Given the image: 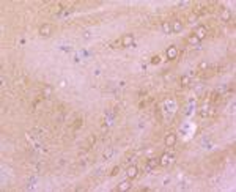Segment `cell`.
Returning <instances> with one entry per match:
<instances>
[{
	"label": "cell",
	"mask_w": 236,
	"mask_h": 192,
	"mask_svg": "<svg viewBox=\"0 0 236 192\" xmlns=\"http://www.w3.org/2000/svg\"><path fill=\"white\" fill-rule=\"evenodd\" d=\"M168 162H170V156L168 154H162L161 157V161H159V166H168Z\"/></svg>",
	"instance_id": "11"
},
{
	"label": "cell",
	"mask_w": 236,
	"mask_h": 192,
	"mask_svg": "<svg viewBox=\"0 0 236 192\" xmlns=\"http://www.w3.org/2000/svg\"><path fill=\"white\" fill-rule=\"evenodd\" d=\"M162 30H164V33H172V32H173V30H172V25H170L167 21L162 22Z\"/></svg>",
	"instance_id": "12"
},
{
	"label": "cell",
	"mask_w": 236,
	"mask_h": 192,
	"mask_svg": "<svg viewBox=\"0 0 236 192\" xmlns=\"http://www.w3.org/2000/svg\"><path fill=\"white\" fill-rule=\"evenodd\" d=\"M197 19H198V14H191V16H189V22L194 24V22H197Z\"/></svg>",
	"instance_id": "14"
},
{
	"label": "cell",
	"mask_w": 236,
	"mask_h": 192,
	"mask_svg": "<svg viewBox=\"0 0 236 192\" xmlns=\"http://www.w3.org/2000/svg\"><path fill=\"white\" fill-rule=\"evenodd\" d=\"M95 140H96V139H95V136H90V137H88V143H90V145H91V143H95Z\"/></svg>",
	"instance_id": "20"
},
{
	"label": "cell",
	"mask_w": 236,
	"mask_h": 192,
	"mask_svg": "<svg viewBox=\"0 0 236 192\" xmlns=\"http://www.w3.org/2000/svg\"><path fill=\"white\" fill-rule=\"evenodd\" d=\"M220 19L222 21H225V22H228L231 19V13H230V10H222V13H220Z\"/></svg>",
	"instance_id": "8"
},
{
	"label": "cell",
	"mask_w": 236,
	"mask_h": 192,
	"mask_svg": "<svg viewBox=\"0 0 236 192\" xmlns=\"http://www.w3.org/2000/svg\"><path fill=\"white\" fill-rule=\"evenodd\" d=\"M118 172H120V167H113V168H112V172H110V175L115 176V175L118 173Z\"/></svg>",
	"instance_id": "17"
},
{
	"label": "cell",
	"mask_w": 236,
	"mask_h": 192,
	"mask_svg": "<svg viewBox=\"0 0 236 192\" xmlns=\"http://www.w3.org/2000/svg\"><path fill=\"white\" fill-rule=\"evenodd\" d=\"M131 189V183L129 181H121L118 184V191H121V192H125V191H129Z\"/></svg>",
	"instance_id": "10"
},
{
	"label": "cell",
	"mask_w": 236,
	"mask_h": 192,
	"mask_svg": "<svg viewBox=\"0 0 236 192\" xmlns=\"http://www.w3.org/2000/svg\"><path fill=\"white\" fill-rule=\"evenodd\" d=\"M110 156H112V148L107 150V153H104V157H106V159H107V157H110Z\"/></svg>",
	"instance_id": "19"
},
{
	"label": "cell",
	"mask_w": 236,
	"mask_h": 192,
	"mask_svg": "<svg viewBox=\"0 0 236 192\" xmlns=\"http://www.w3.org/2000/svg\"><path fill=\"white\" fill-rule=\"evenodd\" d=\"M151 63H153V65H159V63H161V57H159V55H154L153 58H151Z\"/></svg>",
	"instance_id": "13"
},
{
	"label": "cell",
	"mask_w": 236,
	"mask_h": 192,
	"mask_svg": "<svg viewBox=\"0 0 236 192\" xmlns=\"http://www.w3.org/2000/svg\"><path fill=\"white\" fill-rule=\"evenodd\" d=\"M189 43H191V44H194V43H198V40H197V38H195L194 35H192V36H189Z\"/></svg>",
	"instance_id": "18"
},
{
	"label": "cell",
	"mask_w": 236,
	"mask_h": 192,
	"mask_svg": "<svg viewBox=\"0 0 236 192\" xmlns=\"http://www.w3.org/2000/svg\"><path fill=\"white\" fill-rule=\"evenodd\" d=\"M49 95H51V87H46L44 88V98H49Z\"/></svg>",
	"instance_id": "16"
},
{
	"label": "cell",
	"mask_w": 236,
	"mask_h": 192,
	"mask_svg": "<svg viewBox=\"0 0 236 192\" xmlns=\"http://www.w3.org/2000/svg\"><path fill=\"white\" fill-rule=\"evenodd\" d=\"M126 175H127V178H135L137 176V167L135 166H131V167H127V172H126Z\"/></svg>",
	"instance_id": "6"
},
{
	"label": "cell",
	"mask_w": 236,
	"mask_h": 192,
	"mask_svg": "<svg viewBox=\"0 0 236 192\" xmlns=\"http://www.w3.org/2000/svg\"><path fill=\"white\" fill-rule=\"evenodd\" d=\"M164 142H165V147H173V145L176 143V136L175 134H168Z\"/></svg>",
	"instance_id": "4"
},
{
	"label": "cell",
	"mask_w": 236,
	"mask_h": 192,
	"mask_svg": "<svg viewBox=\"0 0 236 192\" xmlns=\"http://www.w3.org/2000/svg\"><path fill=\"white\" fill-rule=\"evenodd\" d=\"M52 30H54V27L51 24H44L40 29V35L42 38H47V36H51V33H52Z\"/></svg>",
	"instance_id": "1"
},
{
	"label": "cell",
	"mask_w": 236,
	"mask_h": 192,
	"mask_svg": "<svg viewBox=\"0 0 236 192\" xmlns=\"http://www.w3.org/2000/svg\"><path fill=\"white\" fill-rule=\"evenodd\" d=\"M189 80H191V79H189L187 76H184V77L181 79V85H187V83H189Z\"/></svg>",
	"instance_id": "15"
},
{
	"label": "cell",
	"mask_w": 236,
	"mask_h": 192,
	"mask_svg": "<svg viewBox=\"0 0 236 192\" xmlns=\"http://www.w3.org/2000/svg\"><path fill=\"white\" fill-rule=\"evenodd\" d=\"M123 46H125V47H129V46H132L134 44V38H132V35H126L125 38H123Z\"/></svg>",
	"instance_id": "7"
},
{
	"label": "cell",
	"mask_w": 236,
	"mask_h": 192,
	"mask_svg": "<svg viewBox=\"0 0 236 192\" xmlns=\"http://www.w3.org/2000/svg\"><path fill=\"white\" fill-rule=\"evenodd\" d=\"M157 166H159V159H156V157H150L148 162H146V168L148 170H151V168L157 167Z\"/></svg>",
	"instance_id": "5"
},
{
	"label": "cell",
	"mask_w": 236,
	"mask_h": 192,
	"mask_svg": "<svg viewBox=\"0 0 236 192\" xmlns=\"http://www.w3.org/2000/svg\"><path fill=\"white\" fill-rule=\"evenodd\" d=\"M172 30L175 33H180L181 30H183V24H181L180 21H173V24H172Z\"/></svg>",
	"instance_id": "9"
},
{
	"label": "cell",
	"mask_w": 236,
	"mask_h": 192,
	"mask_svg": "<svg viewBox=\"0 0 236 192\" xmlns=\"http://www.w3.org/2000/svg\"><path fill=\"white\" fill-rule=\"evenodd\" d=\"M178 57V49L175 47V46H170V47L167 49V58L168 60H175Z\"/></svg>",
	"instance_id": "3"
},
{
	"label": "cell",
	"mask_w": 236,
	"mask_h": 192,
	"mask_svg": "<svg viewBox=\"0 0 236 192\" xmlns=\"http://www.w3.org/2000/svg\"><path fill=\"white\" fill-rule=\"evenodd\" d=\"M206 27H197V29L194 30V36L197 38V40H203V38H206Z\"/></svg>",
	"instance_id": "2"
}]
</instances>
